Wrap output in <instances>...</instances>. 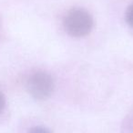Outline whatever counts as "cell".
<instances>
[{
    "label": "cell",
    "mask_w": 133,
    "mask_h": 133,
    "mask_svg": "<svg viewBox=\"0 0 133 133\" xmlns=\"http://www.w3.org/2000/svg\"><path fill=\"white\" fill-rule=\"evenodd\" d=\"M93 18L83 8H72L67 13L64 18L65 30L72 37H84L93 28Z\"/></svg>",
    "instance_id": "cell-1"
},
{
    "label": "cell",
    "mask_w": 133,
    "mask_h": 133,
    "mask_svg": "<svg viewBox=\"0 0 133 133\" xmlns=\"http://www.w3.org/2000/svg\"><path fill=\"white\" fill-rule=\"evenodd\" d=\"M27 88L33 98L37 100H46L53 92V78L48 72L37 71L28 77Z\"/></svg>",
    "instance_id": "cell-2"
},
{
    "label": "cell",
    "mask_w": 133,
    "mask_h": 133,
    "mask_svg": "<svg viewBox=\"0 0 133 133\" xmlns=\"http://www.w3.org/2000/svg\"><path fill=\"white\" fill-rule=\"evenodd\" d=\"M126 21L128 25L133 28V3L129 5L126 11Z\"/></svg>",
    "instance_id": "cell-3"
},
{
    "label": "cell",
    "mask_w": 133,
    "mask_h": 133,
    "mask_svg": "<svg viewBox=\"0 0 133 133\" xmlns=\"http://www.w3.org/2000/svg\"><path fill=\"white\" fill-rule=\"evenodd\" d=\"M28 133H51V131L48 129L45 128V127L37 126V127H33L28 131Z\"/></svg>",
    "instance_id": "cell-4"
},
{
    "label": "cell",
    "mask_w": 133,
    "mask_h": 133,
    "mask_svg": "<svg viewBox=\"0 0 133 133\" xmlns=\"http://www.w3.org/2000/svg\"><path fill=\"white\" fill-rule=\"evenodd\" d=\"M5 95L3 94V92H2V91H0V114L3 112L4 109H5Z\"/></svg>",
    "instance_id": "cell-5"
},
{
    "label": "cell",
    "mask_w": 133,
    "mask_h": 133,
    "mask_svg": "<svg viewBox=\"0 0 133 133\" xmlns=\"http://www.w3.org/2000/svg\"><path fill=\"white\" fill-rule=\"evenodd\" d=\"M131 126H132V130H133V113H132V118H131Z\"/></svg>",
    "instance_id": "cell-6"
}]
</instances>
